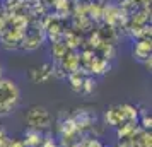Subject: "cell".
Wrapping results in <instances>:
<instances>
[{
	"label": "cell",
	"mask_w": 152,
	"mask_h": 147,
	"mask_svg": "<svg viewBox=\"0 0 152 147\" xmlns=\"http://www.w3.org/2000/svg\"><path fill=\"white\" fill-rule=\"evenodd\" d=\"M21 105V89L12 79H0V118H7Z\"/></svg>",
	"instance_id": "obj_1"
},
{
	"label": "cell",
	"mask_w": 152,
	"mask_h": 147,
	"mask_svg": "<svg viewBox=\"0 0 152 147\" xmlns=\"http://www.w3.org/2000/svg\"><path fill=\"white\" fill-rule=\"evenodd\" d=\"M138 120V111L135 106L132 105H116V106H110L104 111V123L110 127H118L125 125V123H137Z\"/></svg>",
	"instance_id": "obj_2"
},
{
	"label": "cell",
	"mask_w": 152,
	"mask_h": 147,
	"mask_svg": "<svg viewBox=\"0 0 152 147\" xmlns=\"http://www.w3.org/2000/svg\"><path fill=\"white\" fill-rule=\"evenodd\" d=\"M24 121L28 123L29 130H38V132L48 130L50 127L53 125V118H51L50 111L45 106H39V105H33L26 111Z\"/></svg>",
	"instance_id": "obj_3"
},
{
	"label": "cell",
	"mask_w": 152,
	"mask_h": 147,
	"mask_svg": "<svg viewBox=\"0 0 152 147\" xmlns=\"http://www.w3.org/2000/svg\"><path fill=\"white\" fill-rule=\"evenodd\" d=\"M43 36H45V31H43V29H36L34 33H33L31 29H26V33H24V38H22L21 45L26 50H36L38 46H41Z\"/></svg>",
	"instance_id": "obj_4"
},
{
	"label": "cell",
	"mask_w": 152,
	"mask_h": 147,
	"mask_svg": "<svg viewBox=\"0 0 152 147\" xmlns=\"http://www.w3.org/2000/svg\"><path fill=\"white\" fill-rule=\"evenodd\" d=\"M151 50H152V45H151V38H144V39H138L133 46V56L138 58L140 62L147 60L151 56Z\"/></svg>",
	"instance_id": "obj_5"
},
{
	"label": "cell",
	"mask_w": 152,
	"mask_h": 147,
	"mask_svg": "<svg viewBox=\"0 0 152 147\" xmlns=\"http://www.w3.org/2000/svg\"><path fill=\"white\" fill-rule=\"evenodd\" d=\"M51 67H53V65L45 63L39 69H33L31 70V79H33L34 82H46L50 77H53V69H51Z\"/></svg>",
	"instance_id": "obj_6"
},
{
	"label": "cell",
	"mask_w": 152,
	"mask_h": 147,
	"mask_svg": "<svg viewBox=\"0 0 152 147\" xmlns=\"http://www.w3.org/2000/svg\"><path fill=\"white\" fill-rule=\"evenodd\" d=\"M22 140H24V146L26 147H38L43 144V135L38 130H28Z\"/></svg>",
	"instance_id": "obj_7"
},
{
	"label": "cell",
	"mask_w": 152,
	"mask_h": 147,
	"mask_svg": "<svg viewBox=\"0 0 152 147\" xmlns=\"http://www.w3.org/2000/svg\"><path fill=\"white\" fill-rule=\"evenodd\" d=\"M69 46H67V43L63 41H55L53 43V46H51V53H53V56H55L56 60L60 62V60H63L65 56L69 55Z\"/></svg>",
	"instance_id": "obj_8"
},
{
	"label": "cell",
	"mask_w": 152,
	"mask_h": 147,
	"mask_svg": "<svg viewBox=\"0 0 152 147\" xmlns=\"http://www.w3.org/2000/svg\"><path fill=\"white\" fill-rule=\"evenodd\" d=\"M69 82H70V87H72V89H74L75 92H82L84 75L80 74V70H77V72H72V74H69Z\"/></svg>",
	"instance_id": "obj_9"
},
{
	"label": "cell",
	"mask_w": 152,
	"mask_h": 147,
	"mask_svg": "<svg viewBox=\"0 0 152 147\" xmlns=\"http://www.w3.org/2000/svg\"><path fill=\"white\" fill-rule=\"evenodd\" d=\"M94 89H96V79L84 77V84H82V92L84 94H91Z\"/></svg>",
	"instance_id": "obj_10"
},
{
	"label": "cell",
	"mask_w": 152,
	"mask_h": 147,
	"mask_svg": "<svg viewBox=\"0 0 152 147\" xmlns=\"http://www.w3.org/2000/svg\"><path fill=\"white\" fill-rule=\"evenodd\" d=\"M151 125H152V118H151V115L147 111L142 113V128L144 130H151Z\"/></svg>",
	"instance_id": "obj_11"
},
{
	"label": "cell",
	"mask_w": 152,
	"mask_h": 147,
	"mask_svg": "<svg viewBox=\"0 0 152 147\" xmlns=\"http://www.w3.org/2000/svg\"><path fill=\"white\" fill-rule=\"evenodd\" d=\"M9 147H26L24 146V140H9Z\"/></svg>",
	"instance_id": "obj_12"
},
{
	"label": "cell",
	"mask_w": 152,
	"mask_h": 147,
	"mask_svg": "<svg viewBox=\"0 0 152 147\" xmlns=\"http://www.w3.org/2000/svg\"><path fill=\"white\" fill-rule=\"evenodd\" d=\"M41 146H43V147H56V146H55V142H53L51 139L43 140V144H41Z\"/></svg>",
	"instance_id": "obj_13"
},
{
	"label": "cell",
	"mask_w": 152,
	"mask_h": 147,
	"mask_svg": "<svg viewBox=\"0 0 152 147\" xmlns=\"http://www.w3.org/2000/svg\"><path fill=\"white\" fill-rule=\"evenodd\" d=\"M144 65H145V69H147V70H151V65H152V58H151V56H149L147 60H144Z\"/></svg>",
	"instance_id": "obj_14"
},
{
	"label": "cell",
	"mask_w": 152,
	"mask_h": 147,
	"mask_svg": "<svg viewBox=\"0 0 152 147\" xmlns=\"http://www.w3.org/2000/svg\"><path fill=\"white\" fill-rule=\"evenodd\" d=\"M128 2H132V4H135V2H140V0H128Z\"/></svg>",
	"instance_id": "obj_15"
},
{
	"label": "cell",
	"mask_w": 152,
	"mask_h": 147,
	"mask_svg": "<svg viewBox=\"0 0 152 147\" xmlns=\"http://www.w3.org/2000/svg\"><path fill=\"white\" fill-rule=\"evenodd\" d=\"M2 72H4V70H2V65H0V79H2Z\"/></svg>",
	"instance_id": "obj_16"
}]
</instances>
